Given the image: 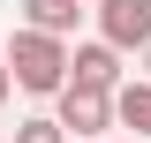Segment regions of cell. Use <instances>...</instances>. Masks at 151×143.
I'll use <instances>...</instances> for the list:
<instances>
[{"mask_svg":"<svg viewBox=\"0 0 151 143\" xmlns=\"http://www.w3.org/2000/svg\"><path fill=\"white\" fill-rule=\"evenodd\" d=\"M106 143H113V136H106Z\"/></svg>","mask_w":151,"mask_h":143,"instance_id":"11","label":"cell"},{"mask_svg":"<svg viewBox=\"0 0 151 143\" xmlns=\"http://www.w3.org/2000/svg\"><path fill=\"white\" fill-rule=\"evenodd\" d=\"M68 83H83V90H121L129 68H121V53H113L106 38H76V45H68Z\"/></svg>","mask_w":151,"mask_h":143,"instance_id":"4","label":"cell"},{"mask_svg":"<svg viewBox=\"0 0 151 143\" xmlns=\"http://www.w3.org/2000/svg\"><path fill=\"white\" fill-rule=\"evenodd\" d=\"M144 83H151V45H144Z\"/></svg>","mask_w":151,"mask_h":143,"instance_id":"9","label":"cell"},{"mask_svg":"<svg viewBox=\"0 0 151 143\" xmlns=\"http://www.w3.org/2000/svg\"><path fill=\"white\" fill-rule=\"evenodd\" d=\"M15 143H68V128L53 113H30V121H15Z\"/></svg>","mask_w":151,"mask_h":143,"instance_id":"7","label":"cell"},{"mask_svg":"<svg viewBox=\"0 0 151 143\" xmlns=\"http://www.w3.org/2000/svg\"><path fill=\"white\" fill-rule=\"evenodd\" d=\"M8 90H15V83H8V60H0V106H8Z\"/></svg>","mask_w":151,"mask_h":143,"instance_id":"8","label":"cell"},{"mask_svg":"<svg viewBox=\"0 0 151 143\" xmlns=\"http://www.w3.org/2000/svg\"><path fill=\"white\" fill-rule=\"evenodd\" d=\"M76 8H98V0H76Z\"/></svg>","mask_w":151,"mask_h":143,"instance_id":"10","label":"cell"},{"mask_svg":"<svg viewBox=\"0 0 151 143\" xmlns=\"http://www.w3.org/2000/svg\"><path fill=\"white\" fill-rule=\"evenodd\" d=\"M0 60H8V83L30 90V98H60L68 90V38H45V30H23L0 45Z\"/></svg>","mask_w":151,"mask_h":143,"instance_id":"1","label":"cell"},{"mask_svg":"<svg viewBox=\"0 0 151 143\" xmlns=\"http://www.w3.org/2000/svg\"><path fill=\"white\" fill-rule=\"evenodd\" d=\"M53 121L68 128V143H106V128H113V90H83V83H68L53 98Z\"/></svg>","mask_w":151,"mask_h":143,"instance_id":"2","label":"cell"},{"mask_svg":"<svg viewBox=\"0 0 151 143\" xmlns=\"http://www.w3.org/2000/svg\"><path fill=\"white\" fill-rule=\"evenodd\" d=\"M98 38H106L113 53H144L151 45V0H98Z\"/></svg>","mask_w":151,"mask_h":143,"instance_id":"3","label":"cell"},{"mask_svg":"<svg viewBox=\"0 0 151 143\" xmlns=\"http://www.w3.org/2000/svg\"><path fill=\"white\" fill-rule=\"evenodd\" d=\"M113 128H129L136 143H151V83L144 75H129V83L113 90Z\"/></svg>","mask_w":151,"mask_h":143,"instance_id":"5","label":"cell"},{"mask_svg":"<svg viewBox=\"0 0 151 143\" xmlns=\"http://www.w3.org/2000/svg\"><path fill=\"white\" fill-rule=\"evenodd\" d=\"M76 23H83L76 0H23V30H45V38H68L76 45Z\"/></svg>","mask_w":151,"mask_h":143,"instance_id":"6","label":"cell"}]
</instances>
